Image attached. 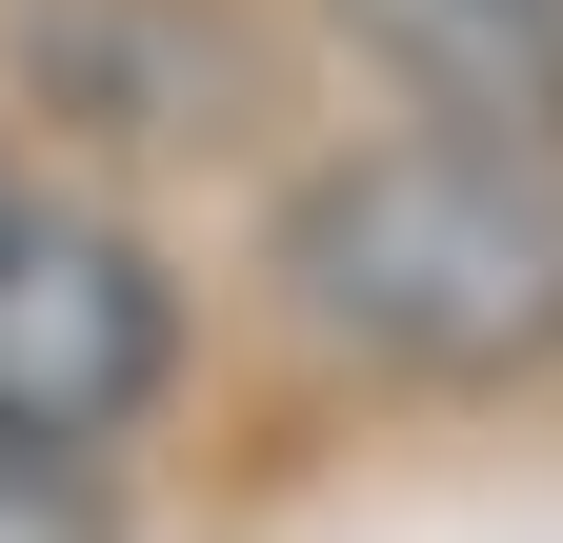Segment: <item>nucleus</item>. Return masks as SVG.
I'll list each match as a JSON object with an SVG mask.
<instances>
[{
  "label": "nucleus",
  "instance_id": "6",
  "mask_svg": "<svg viewBox=\"0 0 563 543\" xmlns=\"http://www.w3.org/2000/svg\"><path fill=\"white\" fill-rule=\"evenodd\" d=\"M0 222H21V162H0Z\"/></svg>",
  "mask_w": 563,
  "mask_h": 543
},
{
  "label": "nucleus",
  "instance_id": "3",
  "mask_svg": "<svg viewBox=\"0 0 563 543\" xmlns=\"http://www.w3.org/2000/svg\"><path fill=\"white\" fill-rule=\"evenodd\" d=\"M21 81L41 121H81V142H201V101H222V21L201 0H21Z\"/></svg>",
  "mask_w": 563,
  "mask_h": 543
},
{
  "label": "nucleus",
  "instance_id": "2",
  "mask_svg": "<svg viewBox=\"0 0 563 543\" xmlns=\"http://www.w3.org/2000/svg\"><path fill=\"white\" fill-rule=\"evenodd\" d=\"M162 383H181V282L141 262V222L21 201L0 222V443L21 463H101Z\"/></svg>",
  "mask_w": 563,
  "mask_h": 543
},
{
  "label": "nucleus",
  "instance_id": "4",
  "mask_svg": "<svg viewBox=\"0 0 563 543\" xmlns=\"http://www.w3.org/2000/svg\"><path fill=\"white\" fill-rule=\"evenodd\" d=\"M322 21L463 142H563V0H322Z\"/></svg>",
  "mask_w": 563,
  "mask_h": 543
},
{
  "label": "nucleus",
  "instance_id": "5",
  "mask_svg": "<svg viewBox=\"0 0 563 543\" xmlns=\"http://www.w3.org/2000/svg\"><path fill=\"white\" fill-rule=\"evenodd\" d=\"M0 543H121L101 463H21V443H0Z\"/></svg>",
  "mask_w": 563,
  "mask_h": 543
},
{
  "label": "nucleus",
  "instance_id": "1",
  "mask_svg": "<svg viewBox=\"0 0 563 543\" xmlns=\"http://www.w3.org/2000/svg\"><path fill=\"white\" fill-rule=\"evenodd\" d=\"M262 282L363 383H523L563 363V142H463V121L342 142L282 181Z\"/></svg>",
  "mask_w": 563,
  "mask_h": 543
}]
</instances>
